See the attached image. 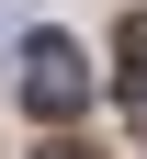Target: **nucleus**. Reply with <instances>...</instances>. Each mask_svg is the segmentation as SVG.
<instances>
[{
  "instance_id": "f257e3e1",
  "label": "nucleus",
  "mask_w": 147,
  "mask_h": 159,
  "mask_svg": "<svg viewBox=\"0 0 147 159\" xmlns=\"http://www.w3.org/2000/svg\"><path fill=\"white\" fill-rule=\"evenodd\" d=\"M79 102H91V57H79L68 34H34V46H23V114H45V125H68Z\"/></svg>"
},
{
  "instance_id": "f03ea898",
  "label": "nucleus",
  "mask_w": 147,
  "mask_h": 159,
  "mask_svg": "<svg viewBox=\"0 0 147 159\" xmlns=\"http://www.w3.org/2000/svg\"><path fill=\"white\" fill-rule=\"evenodd\" d=\"M34 159H91V148H34Z\"/></svg>"
},
{
  "instance_id": "7ed1b4c3",
  "label": "nucleus",
  "mask_w": 147,
  "mask_h": 159,
  "mask_svg": "<svg viewBox=\"0 0 147 159\" xmlns=\"http://www.w3.org/2000/svg\"><path fill=\"white\" fill-rule=\"evenodd\" d=\"M136 114H147V102H136Z\"/></svg>"
}]
</instances>
